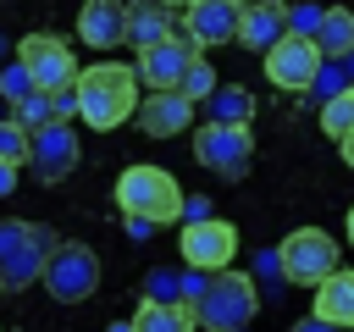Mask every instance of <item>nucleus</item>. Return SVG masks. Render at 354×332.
I'll return each mask as SVG.
<instances>
[{
	"label": "nucleus",
	"instance_id": "f257e3e1",
	"mask_svg": "<svg viewBox=\"0 0 354 332\" xmlns=\"http://www.w3.org/2000/svg\"><path fill=\"white\" fill-rule=\"evenodd\" d=\"M77 94H83V122L94 133H111L122 127L127 116H138V66H122V61H94L83 66L77 77Z\"/></svg>",
	"mask_w": 354,
	"mask_h": 332
},
{
	"label": "nucleus",
	"instance_id": "f03ea898",
	"mask_svg": "<svg viewBox=\"0 0 354 332\" xmlns=\"http://www.w3.org/2000/svg\"><path fill=\"white\" fill-rule=\"evenodd\" d=\"M55 232L44 221H22V216H6L0 221V282L6 293H22L33 282H44V266L55 255Z\"/></svg>",
	"mask_w": 354,
	"mask_h": 332
},
{
	"label": "nucleus",
	"instance_id": "7ed1b4c3",
	"mask_svg": "<svg viewBox=\"0 0 354 332\" xmlns=\"http://www.w3.org/2000/svg\"><path fill=\"white\" fill-rule=\"evenodd\" d=\"M116 205H122V216H144V221H183V205H188V194L177 188V177L171 172H160V166H149V160H138V166H127L122 177H116Z\"/></svg>",
	"mask_w": 354,
	"mask_h": 332
},
{
	"label": "nucleus",
	"instance_id": "20e7f679",
	"mask_svg": "<svg viewBox=\"0 0 354 332\" xmlns=\"http://www.w3.org/2000/svg\"><path fill=\"white\" fill-rule=\"evenodd\" d=\"M199 310V332H243L260 310V282L254 271H216L210 293L194 304Z\"/></svg>",
	"mask_w": 354,
	"mask_h": 332
},
{
	"label": "nucleus",
	"instance_id": "39448f33",
	"mask_svg": "<svg viewBox=\"0 0 354 332\" xmlns=\"http://www.w3.org/2000/svg\"><path fill=\"white\" fill-rule=\"evenodd\" d=\"M277 249H282V271L293 288H321L326 277L343 271V243L326 227H293Z\"/></svg>",
	"mask_w": 354,
	"mask_h": 332
},
{
	"label": "nucleus",
	"instance_id": "423d86ee",
	"mask_svg": "<svg viewBox=\"0 0 354 332\" xmlns=\"http://www.w3.org/2000/svg\"><path fill=\"white\" fill-rule=\"evenodd\" d=\"M44 293H50L55 304H83V299H94V293H100V255H94L88 243H77V238H61L55 255H50V266H44Z\"/></svg>",
	"mask_w": 354,
	"mask_h": 332
},
{
	"label": "nucleus",
	"instance_id": "0eeeda50",
	"mask_svg": "<svg viewBox=\"0 0 354 332\" xmlns=\"http://www.w3.org/2000/svg\"><path fill=\"white\" fill-rule=\"evenodd\" d=\"M17 61L33 72V83H39L44 94L77 89V77H83V66H77L72 44H66V39H55V33H28V39L17 44Z\"/></svg>",
	"mask_w": 354,
	"mask_h": 332
},
{
	"label": "nucleus",
	"instance_id": "6e6552de",
	"mask_svg": "<svg viewBox=\"0 0 354 332\" xmlns=\"http://www.w3.org/2000/svg\"><path fill=\"white\" fill-rule=\"evenodd\" d=\"M260 61H266L271 89H282V94H310L315 77H321V66H326L321 44H315V39H299V33H288V39H282L271 55H260Z\"/></svg>",
	"mask_w": 354,
	"mask_h": 332
},
{
	"label": "nucleus",
	"instance_id": "1a4fd4ad",
	"mask_svg": "<svg viewBox=\"0 0 354 332\" xmlns=\"http://www.w3.org/2000/svg\"><path fill=\"white\" fill-rule=\"evenodd\" d=\"M194 160L216 177H243L249 160H254V138L249 127H221V122H205L194 133Z\"/></svg>",
	"mask_w": 354,
	"mask_h": 332
},
{
	"label": "nucleus",
	"instance_id": "9d476101",
	"mask_svg": "<svg viewBox=\"0 0 354 332\" xmlns=\"http://www.w3.org/2000/svg\"><path fill=\"white\" fill-rule=\"evenodd\" d=\"M232 255H238V227L210 216V221H188L183 227V260L194 271H232Z\"/></svg>",
	"mask_w": 354,
	"mask_h": 332
},
{
	"label": "nucleus",
	"instance_id": "9b49d317",
	"mask_svg": "<svg viewBox=\"0 0 354 332\" xmlns=\"http://www.w3.org/2000/svg\"><path fill=\"white\" fill-rule=\"evenodd\" d=\"M194 61H199V44H194L188 33H171L166 44L138 50V83H144L149 94H160V89H183V77L194 72Z\"/></svg>",
	"mask_w": 354,
	"mask_h": 332
},
{
	"label": "nucleus",
	"instance_id": "f8f14e48",
	"mask_svg": "<svg viewBox=\"0 0 354 332\" xmlns=\"http://www.w3.org/2000/svg\"><path fill=\"white\" fill-rule=\"evenodd\" d=\"M243 0H199L183 11V33L199 44V50H216V44H232L238 28H243Z\"/></svg>",
	"mask_w": 354,
	"mask_h": 332
},
{
	"label": "nucleus",
	"instance_id": "ddd939ff",
	"mask_svg": "<svg viewBox=\"0 0 354 332\" xmlns=\"http://www.w3.org/2000/svg\"><path fill=\"white\" fill-rule=\"evenodd\" d=\"M72 166H77V127L72 122H50L44 133H33V172H39V183H61V177H72Z\"/></svg>",
	"mask_w": 354,
	"mask_h": 332
},
{
	"label": "nucleus",
	"instance_id": "4468645a",
	"mask_svg": "<svg viewBox=\"0 0 354 332\" xmlns=\"http://www.w3.org/2000/svg\"><path fill=\"white\" fill-rule=\"evenodd\" d=\"M194 111H199V105H194L188 94L160 89V94H149V100L138 105V116H133V122H138L149 138H177V133H188V127H194Z\"/></svg>",
	"mask_w": 354,
	"mask_h": 332
},
{
	"label": "nucleus",
	"instance_id": "2eb2a0df",
	"mask_svg": "<svg viewBox=\"0 0 354 332\" xmlns=\"http://www.w3.org/2000/svg\"><path fill=\"white\" fill-rule=\"evenodd\" d=\"M288 0H254L249 11H243V28H238V44L243 50H254V55H271L282 39H288Z\"/></svg>",
	"mask_w": 354,
	"mask_h": 332
},
{
	"label": "nucleus",
	"instance_id": "dca6fc26",
	"mask_svg": "<svg viewBox=\"0 0 354 332\" xmlns=\"http://www.w3.org/2000/svg\"><path fill=\"white\" fill-rule=\"evenodd\" d=\"M77 39L94 44V50L127 44V6H122V0H83V11H77Z\"/></svg>",
	"mask_w": 354,
	"mask_h": 332
},
{
	"label": "nucleus",
	"instance_id": "f3484780",
	"mask_svg": "<svg viewBox=\"0 0 354 332\" xmlns=\"http://www.w3.org/2000/svg\"><path fill=\"white\" fill-rule=\"evenodd\" d=\"M177 33V6L171 0H127V44L155 50Z\"/></svg>",
	"mask_w": 354,
	"mask_h": 332
},
{
	"label": "nucleus",
	"instance_id": "a211bd4d",
	"mask_svg": "<svg viewBox=\"0 0 354 332\" xmlns=\"http://www.w3.org/2000/svg\"><path fill=\"white\" fill-rule=\"evenodd\" d=\"M310 315H321V321H332V326L354 332V271L326 277V282L315 288V310H310Z\"/></svg>",
	"mask_w": 354,
	"mask_h": 332
},
{
	"label": "nucleus",
	"instance_id": "6ab92c4d",
	"mask_svg": "<svg viewBox=\"0 0 354 332\" xmlns=\"http://www.w3.org/2000/svg\"><path fill=\"white\" fill-rule=\"evenodd\" d=\"M133 326H138V332H199V310H194V304L144 299V304L133 310Z\"/></svg>",
	"mask_w": 354,
	"mask_h": 332
},
{
	"label": "nucleus",
	"instance_id": "aec40b11",
	"mask_svg": "<svg viewBox=\"0 0 354 332\" xmlns=\"http://www.w3.org/2000/svg\"><path fill=\"white\" fill-rule=\"evenodd\" d=\"M205 122H221V127H249V116H254V94L243 89V83H221L205 105Z\"/></svg>",
	"mask_w": 354,
	"mask_h": 332
},
{
	"label": "nucleus",
	"instance_id": "412c9836",
	"mask_svg": "<svg viewBox=\"0 0 354 332\" xmlns=\"http://www.w3.org/2000/svg\"><path fill=\"white\" fill-rule=\"evenodd\" d=\"M315 44H321L326 61H348L354 55V11L348 6H326V22H321Z\"/></svg>",
	"mask_w": 354,
	"mask_h": 332
},
{
	"label": "nucleus",
	"instance_id": "4be33fe9",
	"mask_svg": "<svg viewBox=\"0 0 354 332\" xmlns=\"http://www.w3.org/2000/svg\"><path fill=\"white\" fill-rule=\"evenodd\" d=\"M0 166H33V127H22L11 111L0 116Z\"/></svg>",
	"mask_w": 354,
	"mask_h": 332
},
{
	"label": "nucleus",
	"instance_id": "5701e85b",
	"mask_svg": "<svg viewBox=\"0 0 354 332\" xmlns=\"http://www.w3.org/2000/svg\"><path fill=\"white\" fill-rule=\"evenodd\" d=\"M315 116H321V133H326V138H337V144H343V138H348V133H354V89H343V94H337V100H326V105H321V111H315Z\"/></svg>",
	"mask_w": 354,
	"mask_h": 332
},
{
	"label": "nucleus",
	"instance_id": "b1692460",
	"mask_svg": "<svg viewBox=\"0 0 354 332\" xmlns=\"http://www.w3.org/2000/svg\"><path fill=\"white\" fill-rule=\"evenodd\" d=\"M11 116H17L22 127H33V133H44L50 122H61V116H55V94H44V89H33L22 105H11Z\"/></svg>",
	"mask_w": 354,
	"mask_h": 332
},
{
	"label": "nucleus",
	"instance_id": "393cba45",
	"mask_svg": "<svg viewBox=\"0 0 354 332\" xmlns=\"http://www.w3.org/2000/svg\"><path fill=\"white\" fill-rule=\"evenodd\" d=\"M343 89H354V77H348V61H326V66H321V77H315V89H310V94H315V100H321V105H326V100H337V94H343Z\"/></svg>",
	"mask_w": 354,
	"mask_h": 332
},
{
	"label": "nucleus",
	"instance_id": "a878e982",
	"mask_svg": "<svg viewBox=\"0 0 354 332\" xmlns=\"http://www.w3.org/2000/svg\"><path fill=\"white\" fill-rule=\"evenodd\" d=\"M144 299H160V304H183V277H177V271H166V266H155V271L144 277Z\"/></svg>",
	"mask_w": 354,
	"mask_h": 332
},
{
	"label": "nucleus",
	"instance_id": "bb28decb",
	"mask_svg": "<svg viewBox=\"0 0 354 332\" xmlns=\"http://www.w3.org/2000/svg\"><path fill=\"white\" fill-rule=\"evenodd\" d=\"M0 89H6V111H11V105H22V100H28L39 83H33V72H28L22 61H11V66L0 72Z\"/></svg>",
	"mask_w": 354,
	"mask_h": 332
},
{
	"label": "nucleus",
	"instance_id": "cd10ccee",
	"mask_svg": "<svg viewBox=\"0 0 354 332\" xmlns=\"http://www.w3.org/2000/svg\"><path fill=\"white\" fill-rule=\"evenodd\" d=\"M216 89H221V83H216V66H205V55H199V61H194V72L183 77V89H177V94H188L194 105H205Z\"/></svg>",
	"mask_w": 354,
	"mask_h": 332
},
{
	"label": "nucleus",
	"instance_id": "c85d7f7f",
	"mask_svg": "<svg viewBox=\"0 0 354 332\" xmlns=\"http://www.w3.org/2000/svg\"><path fill=\"white\" fill-rule=\"evenodd\" d=\"M321 22H326V6H310V0H304V6L288 11V33H299V39H315Z\"/></svg>",
	"mask_w": 354,
	"mask_h": 332
},
{
	"label": "nucleus",
	"instance_id": "c756f323",
	"mask_svg": "<svg viewBox=\"0 0 354 332\" xmlns=\"http://www.w3.org/2000/svg\"><path fill=\"white\" fill-rule=\"evenodd\" d=\"M254 282H260L266 293H277L271 282H288V271H282V249H260V255H254Z\"/></svg>",
	"mask_w": 354,
	"mask_h": 332
},
{
	"label": "nucleus",
	"instance_id": "7c9ffc66",
	"mask_svg": "<svg viewBox=\"0 0 354 332\" xmlns=\"http://www.w3.org/2000/svg\"><path fill=\"white\" fill-rule=\"evenodd\" d=\"M210 216H216L210 199H205V194H188V205H183V227H188V221H210Z\"/></svg>",
	"mask_w": 354,
	"mask_h": 332
},
{
	"label": "nucleus",
	"instance_id": "2f4dec72",
	"mask_svg": "<svg viewBox=\"0 0 354 332\" xmlns=\"http://www.w3.org/2000/svg\"><path fill=\"white\" fill-rule=\"evenodd\" d=\"M293 332H343V326H332V321H321V315H304V321H293Z\"/></svg>",
	"mask_w": 354,
	"mask_h": 332
},
{
	"label": "nucleus",
	"instance_id": "473e14b6",
	"mask_svg": "<svg viewBox=\"0 0 354 332\" xmlns=\"http://www.w3.org/2000/svg\"><path fill=\"white\" fill-rule=\"evenodd\" d=\"M337 149H343V166H354V133H348V138H343Z\"/></svg>",
	"mask_w": 354,
	"mask_h": 332
},
{
	"label": "nucleus",
	"instance_id": "72a5a7b5",
	"mask_svg": "<svg viewBox=\"0 0 354 332\" xmlns=\"http://www.w3.org/2000/svg\"><path fill=\"white\" fill-rule=\"evenodd\" d=\"M111 332H138V326H133V321H116V326H111Z\"/></svg>",
	"mask_w": 354,
	"mask_h": 332
},
{
	"label": "nucleus",
	"instance_id": "f704fd0d",
	"mask_svg": "<svg viewBox=\"0 0 354 332\" xmlns=\"http://www.w3.org/2000/svg\"><path fill=\"white\" fill-rule=\"evenodd\" d=\"M348 243H354V205H348Z\"/></svg>",
	"mask_w": 354,
	"mask_h": 332
},
{
	"label": "nucleus",
	"instance_id": "c9c22d12",
	"mask_svg": "<svg viewBox=\"0 0 354 332\" xmlns=\"http://www.w3.org/2000/svg\"><path fill=\"white\" fill-rule=\"evenodd\" d=\"M171 6H183V11H188V6H199V0H171Z\"/></svg>",
	"mask_w": 354,
	"mask_h": 332
},
{
	"label": "nucleus",
	"instance_id": "e433bc0d",
	"mask_svg": "<svg viewBox=\"0 0 354 332\" xmlns=\"http://www.w3.org/2000/svg\"><path fill=\"white\" fill-rule=\"evenodd\" d=\"M348 77H354V55H348Z\"/></svg>",
	"mask_w": 354,
	"mask_h": 332
}]
</instances>
